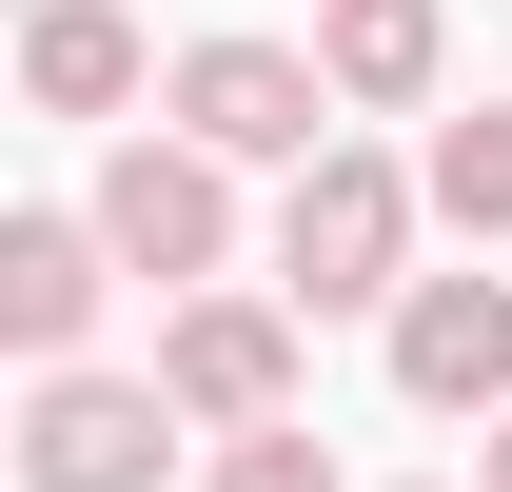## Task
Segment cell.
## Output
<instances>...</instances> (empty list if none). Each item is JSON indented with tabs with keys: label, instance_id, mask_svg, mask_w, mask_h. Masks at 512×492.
Returning <instances> with one entry per match:
<instances>
[{
	"label": "cell",
	"instance_id": "obj_1",
	"mask_svg": "<svg viewBox=\"0 0 512 492\" xmlns=\"http://www.w3.org/2000/svg\"><path fill=\"white\" fill-rule=\"evenodd\" d=\"M414 217H434V178L375 158V138L296 158V178H276V296L296 315H394L414 296Z\"/></svg>",
	"mask_w": 512,
	"mask_h": 492
},
{
	"label": "cell",
	"instance_id": "obj_2",
	"mask_svg": "<svg viewBox=\"0 0 512 492\" xmlns=\"http://www.w3.org/2000/svg\"><path fill=\"white\" fill-rule=\"evenodd\" d=\"M79 217H99V237H119V276H158V296H217V276H237V158H217V138H178V119L119 138Z\"/></svg>",
	"mask_w": 512,
	"mask_h": 492
},
{
	"label": "cell",
	"instance_id": "obj_3",
	"mask_svg": "<svg viewBox=\"0 0 512 492\" xmlns=\"http://www.w3.org/2000/svg\"><path fill=\"white\" fill-rule=\"evenodd\" d=\"M158 119H178V138H217L237 178H256V158L296 178V158H335V119H355V99H335V60H316V40H178Z\"/></svg>",
	"mask_w": 512,
	"mask_h": 492
},
{
	"label": "cell",
	"instance_id": "obj_4",
	"mask_svg": "<svg viewBox=\"0 0 512 492\" xmlns=\"http://www.w3.org/2000/svg\"><path fill=\"white\" fill-rule=\"evenodd\" d=\"M178 394H158V374H40V394H20V492H158L178 473Z\"/></svg>",
	"mask_w": 512,
	"mask_h": 492
},
{
	"label": "cell",
	"instance_id": "obj_5",
	"mask_svg": "<svg viewBox=\"0 0 512 492\" xmlns=\"http://www.w3.org/2000/svg\"><path fill=\"white\" fill-rule=\"evenodd\" d=\"M158 394H178L197 433H256V414H296V296H178L158 315Z\"/></svg>",
	"mask_w": 512,
	"mask_h": 492
},
{
	"label": "cell",
	"instance_id": "obj_6",
	"mask_svg": "<svg viewBox=\"0 0 512 492\" xmlns=\"http://www.w3.org/2000/svg\"><path fill=\"white\" fill-rule=\"evenodd\" d=\"M394 394L414 414H512V276H414L394 296Z\"/></svg>",
	"mask_w": 512,
	"mask_h": 492
},
{
	"label": "cell",
	"instance_id": "obj_7",
	"mask_svg": "<svg viewBox=\"0 0 512 492\" xmlns=\"http://www.w3.org/2000/svg\"><path fill=\"white\" fill-rule=\"evenodd\" d=\"M99 296H119V237L99 217H0V355L20 374H60L99 335Z\"/></svg>",
	"mask_w": 512,
	"mask_h": 492
},
{
	"label": "cell",
	"instance_id": "obj_8",
	"mask_svg": "<svg viewBox=\"0 0 512 492\" xmlns=\"http://www.w3.org/2000/svg\"><path fill=\"white\" fill-rule=\"evenodd\" d=\"M158 79L178 60H138L119 0H40V20H20V99H40V119H119V99H158Z\"/></svg>",
	"mask_w": 512,
	"mask_h": 492
},
{
	"label": "cell",
	"instance_id": "obj_9",
	"mask_svg": "<svg viewBox=\"0 0 512 492\" xmlns=\"http://www.w3.org/2000/svg\"><path fill=\"white\" fill-rule=\"evenodd\" d=\"M316 60L355 119H434V79H453V20L434 0H316Z\"/></svg>",
	"mask_w": 512,
	"mask_h": 492
},
{
	"label": "cell",
	"instance_id": "obj_10",
	"mask_svg": "<svg viewBox=\"0 0 512 492\" xmlns=\"http://www.w3.org/2000/svg\"><path fill=\"white\" fill-rule=\"evenodd\" d=\"M414 178H434V217H453V237L493 256V237H512V99H473V119H434V158H414Z\"/></svg>",
	"mask_w": 512,
	"mask_h": 492
},
{
	"label": "cell",
	"instance_id": "obj_11",
	"mask_svg": "<svg viewBox=\"0 0 512 492\" xmlns=\"http://www.w3.org/2000/svg\"><path fill=\"white\" fill-rule=\"evenodd\" d=\"M197 492H355V473L316 453V414H256V433H217V473H197Z\"/></svg>",
	"mask_w": 512,
	"mask_h": 492
},
{
	"label": "cell",
	"instance_id": "obj_12",
	"mask_svg": "<svg viewBox=\"0 0 512 492\" xmlns=\"http://www.w3.org/2000/svg\"><path fill=\"white\" fill-rule=\"evenodd\" d=\"M473 492H512V414H493V433H473Z\"/></svg>",
	"mask_w": 512,
	"mask_h": 492
}]
</instances>
